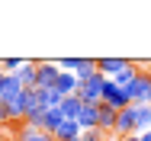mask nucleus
<instances>
[{
  "label": "nucleus",
  "instance_id": "obj_1",
  "mask_svg": "<svg viewBox=\"0 0 151 141\" xmlns=\"http://www.w3.org/2000/svg\"><path fill=\"white\" fill-rule=\"evenodd\" d=\"M103 87H106V77L96 71L93 77L87 80H81V90H77V99L84 103V106H100L103 103Z\"/></svg>",
  "mask_w": 151,
  "mask_h": 141
},
{
  "label": "nucleus",
  "instance_id": "obj_2",
  "mask_svg": "<svg viewBox=\"0 0 151 141\" xmlns=\"http://www.w3.org/2000/svg\"><path fill=\"white\" fill-rule=\"evenodd\" d=\"M125 96H129L132 106H148V99H151V74L148 71H138V77L125 87Z\"/></svg>",
  "mask_w": 151,
  "mask_h": 141
},
{
  "label": "nucleus",
  "instance_id": "obj_3",
  "mask_svg": "<svg viewBox=\"0 0 151 141\" xmlns=\"http://www.w3.org/2000/svg\"><path fill=\"white\" fill-rule=\"evenodd\" d=\"M58 67L61 71H71L77 80H87V77L96 74V61H93V58H61Z\"/></svg>",
  "mask_w": 151,
  "mask_h": 141
},
{
  "label": "nucleus",
  "instance_id": "obj_4",
  "mask_svg": "<svg viewBox=\"0 0 151 141\" xmlns=\"http://www.w3.org/2000/svg\"><path fill=\"white\" fill-rule=\"evenodd\" d=\"M58 74H61L58 61H39L35 64V90H52Z\"/></svg>",
  "mask_w": 151,
  "mask_h": 141
},
{
  "label": "nucleus",
  "instance_id": "obj_5",
  "mask_svg": "<svg viewBox=\"0 0 151 141\" xmlns=\"http://www.w3.org/2000/svg\"><path fill=\"white\" fill-rule=\"evenodd\" d=\"M103 106H109V109H116V112H122L125 106H132L129 96H125V90L116 87L109 77H106V87H103Z\"/></svg>",
  "mask_w": 151,
  "mask_h": 141
},
{
  "label": "nucleus",
  "instance_id": "obj_6",
  "mask_svg": "<svg viewBox=\"0 0 151 141\" xmlns=\"http://www.w3.org/2000/svg\"><path fill=\"white\" fill-rule=\"evenodd\" d=\"M116 135L125 138V135H138V119H135V106H125L119 115H116Z\"/></svg>",
  "mask_w": 151,
  "mask_h": 141
},
{
  "label": "nucleus",
  "instance_id": "obj_7",
  "mask_svg": "<svg viewBox=\"0 0 151 141\" xmlns=\"http://www.w3.org/2000/svg\"><path fill=\"white\" fill-rule=\"evenodd\" d=\"M55 90H58L64 99H68V96H77V90H81V80H77L71 71H61V74H58V80H55Z\"/></svg>",
  "mask_w": 151,
  "mask_h": 141
},
{
  "label": "nucleus",
  "instance_id": "obj_8",
  "mask_svg": "<svg viewBox=\"0 0 151 141\" xmlns=\"http://www.w3.org/2000/svg\"><path fill=\"white\" fill-rule=\"evenodd\" d=\"M129 67V61L125 58H100L96 61V71L103 74V77H116V74H122Z\"/></svg>",
  "mask_w": 151,
  "mask_h": 141
},
{
  "label": "nucleus",
  "instance_id": "obj_9",
  "mask_svg": "<svg viewBox=\"0 0 151 141\" xmlns=\"http://www.w3.org/2000/svg\"><path fill=\"white\" fill-rule=\"evenodd\" d=\"M77 125H81V132L100 128V106H84L81 115H77Z\"/></svg>",
  "mask_w": 151,
  "mask_h": 141
},
{
  "label": "nucleus",
  "instance_id": "obj_10",
  "mask_svg": "<svg viewBox=\"0 0 151 141\" xmlns=\"http://www.w3.org/2000/svg\"><path fill=\"white\" fill-rule=\"evenodd\" d=\"M35 99H39V109H45V112H48V109H58L64 96L52 87V90H35Z\"/></svg>",
  "mask_w": 151,
  "mask_h": 141
},
{
  "label": "nucleus",
  "instance_id": "obj_11",
  "mask_svg": "<svg viewBox=\"0 0 151 141\" xmlns=\"http://www.w3.org/2000/svg\"><path fill=\"white\" fill-rule=\"evenodd\" d=\"M52 138H55V141H81V125L71 122V119H64V125H61Z\"/></svg>",
  "mask_w": 151,
  "mask_h": 141
},
{
  "label": "nucleus",
  "instance_id": "obj_12",
  "mask_svg": "<svg viewBox=\"0 0 151 141\" xmlns=\"http://www.w3.org/2000/svg\"><path fill=\"white\" fill-rule=\"evenodd\" d=\"M35 64H39V61H23V67L16 71L19 84L26 87V90H35Z\"/></svg>",
  "mask_w": 151,
  "mask_h": 141
},
{
  "label": "nucleus",
  "instance_id": "obj_13",
  "mask_svg": "<svg viewBox=\"0 0 151 141\" xmlns=\"http://www.w3.org/2000/svg\"><path fill=\"white\" fill-rule=\"evenodd\" d=\"M61 115L64 119H71V122H77V115H81V109H84V103L77 99V96H68V99H61Z\"/></svg>",
  "mask_w": 151,
  "mask_h": 141
},
{
  "label": "nucleus",
  "instance_id": "obj_14",
  "mask_svg": "<svg viewBox=\"0 0 151 141\" xmlns=\"http://www.w3.org/2000/svg\"><path fill=\"white\" fill-rule=\"evenodd\" d=\"M116 109H109V106H103L100 103V132L106 135V132H116Z\"/></svg>",
  "mask_w": 151,
  "mask_h": 141
},
{
  "label": "nucleus",
  "instance_id": "obj_15",
  "mask_svg": "<svg viewBox=\"0 0 151 141\" xmlns=\"http://www.w3.org/2000/svg\"><path fill=\"white\" fill-rule=\"evenodd\" d=\"M61 125H64V115H61V109H48V112H45V125H42V132L55 135Z\"/></svg>",
  "mask_w": 151,
  "mask_h": 141
},
{
  "label": "nucleus",
  "instance_id": "obj_16",
  "mask_svg": "<svg viewBox=\"0 0 151 141\" xmlns=\"http://www.w3.org/2000/svg\"><path fill=\"white\" fill-rule=\"evenodd\" d=\"M135 119H138V135L151 128V109L148 106H135Z\"/></svg>",
  "mask_w": 151,
  "mask_h": 141
},
{
  "label": "nucleus",
  "instance_id": "obj_17",
  "mask_svg": "<svg viewBox=\"0 0 151 141\" xmlns=\"http://www.w3.org/2000/svg\"><path fill=\"white\" fill-rule=\"evenodd\" d=\"M16 141H55V138H52L48 132H35V128H23Z\"/></svg>",
  "mask_w": 151,
  "mask_h": 141
},
{
  "label": "nucleus",
  "instance_id": "obj_18",
  "mask_svg": "<svg viewBox=\"0 0 151 141\" xmlns=\"http://www.w3.org/2000/svg\"><path fill=\"white\" fill-rule=\"evenodd\" d=\"M19 67H23L19 58H6V61H0V71H3V74H16Z\"/></svg>",
  "mask_w": 151,
  "mask_h": 141
},
{
  "label": "nucleus",
  "instance_id": "obj_19",
  "mask_svg": "<svg viewBox=\"0 0 151 141\" xmlns=\"http://www.w3.org/2000/svg\"><path fill=\"white\" fill-rule=\"evenodd\" d=\"M81 141H106V135L100 128H90V132H81Z\"/></svg>",
  "mask_w": 151,
  "mask_h": 141
},
{
  "label": "nucleus",
  "instance_id": "obj_20",
  "mask_svg": "<svg viewBox=\"0 0 151 141\" xmlns=\"http://www.w3.org/2000/svg\"><path fill=\"white\" fill-rule=\"evenodd\" d=\"M3 122H10V106H6V103H0V125H3Z\"/></svg>",
  "mask_w": 151,
  "mask_h": 141
},
{
  "label": "nucleus",
  "instance_id": "obj_21",
  "mask_svg": "<svg viewBox=\"0 0 151 141\" xmlns=\"http://www.w3.org/2000/svg\"><path fill=\"white\" fill-rule=\"evenodd\" d=\"M138 138H142V141H151V128H148V132H142Z\"/></svg>",
  "mask_w": 151,
  "mask_h": 141
},
{
  "label": "nucleus",
  "instance_id": "obj_22",
  "mask_svg": "<svg viewBox=\"0 0 151 141\" xmlns=\"http://www.w3.org/2000/svg\"><path fill=\"white\" fill-rule=\"evenodd\" d=\"M119 141H142L138 135H125V138H119Z\"/></svg>",
  "mask_w": 151,
  "mask_h": 141
},
{
  "label": "nucleus",
  "instance_id": "obj_23",
  "mask_svg": "<svg viewBox=\"0 0 151 141\" xmlns=\"http://www.w3.org/2000/svg\"><path fill=\"white\" fill-rule=\"evenodd\" d=\"M3 80H6V74H3V71H0V90H3Z\"/></svg>",
  "mask_w": 151,
  "mask_h": 141
},
{
  "label": "nucleus",
  "instance_id": "obj_24",
  "mask_svg": "<svg viewBox=\"0 0 151 141\" xmlns=\"http://www.w3.org/2000/svg\"><path fill=\"white\" fill-rule=\"evenodd\" d=\"M148 106H151V99H148Z\"/></svg>",
  "mask_w": 151,
  "mask_h": 141
},
{
  "label": "nucleus",
  "instance_id": "obj_25",
  "mask_svg": "<svg viewBox=\"0 0 151 141\" xmlns=\"http://www.w3.org/2000/svg\"><path fill=\"white\" fill-rule=\"evenodd\" d=\"M148 109H151V106H148Z\"/></svg>",
  "mask_w": 151,
  "mask_h": 141
}]
</instances>
